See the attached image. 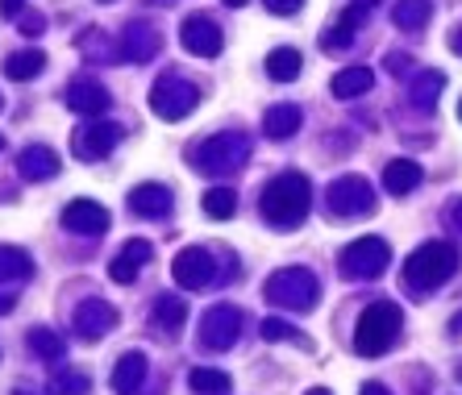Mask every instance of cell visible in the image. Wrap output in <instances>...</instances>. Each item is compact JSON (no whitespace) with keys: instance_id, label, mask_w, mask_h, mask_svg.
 <instances>
[{"instance_id":"cell-18","label":"cell","mask_w":462,"mask_h":395,"mask_svg":"<svg viewBox=\"0 0 462 395\" xmlns=\"http://www.w3.org/2000/svg\"><path fill=\"white\" fill-rule=\"evenodd\" d=\"M146 371H151V363H146V354L142 350H129L117 358V366H113V391L117 395H142V383H146Z\"/></svg>"},{"instance_id":"cell-6","label":"cell","mask_w":462,"mask_h":395,"mask_svg":"<svg viewBox=\"0 0 462 395\" xmlns=\"http://www.w3.org/2000/svg\"><path fill=\"white\" fill-rule=\"evenodd\" d=\"M337 267H342V275L350 279V283H371V279H379L387 267H392V246H387L383 237H358V242H350V246L337 254Z\"/></svg>"},{"instance_id":"cell-30","label":"cell","mask_w":462,"mask_h":395,"mask_svg":"<svg viewBox=\"0 0 462 395\" xmlns=\"http://www.w3.org/2000/svg\"><path fill=\"white\" fill-rule=\"evenodd\" d=\"M33 275V258L22 246H0V283H22Z\"/></svg>"},{"instance_id":"cell-50","label":"cell","mask_w":462,"mask_h":395,"mask_svg":"<svg viewBox=\"0 0 462 395\" xmlns=\"http://www.w3.org/2000/svg\"><path fill=\"white\" fill-rule=\"evenodd\" d=\"M0 108H5V96H0Z\"/></svg>"},{"instance_id":"cell-24","label":"cell","mask_w":462,"mask_h":395,"mask_svg":"<svg viewBox=\"0 0 462 395\" xmlns=\"http://www.w3.org/2000/svg\"><path fill=\"white\" fill-rule=\"evenodd\" d=\"M183 321H188V299L180 296H159L151 308V325L159 333H180Z\"/></svg>"},{"instance_id":"cell-22","label":"cell","mask_w":462,"mask_h":395,"mask_svg":"<svg viewBox=\"0 0 462 395\" xmlns=\"http://www.w3.org/2000/svg\"><path fill=\"white\" fill-rule=\"evenodd\" d=\"M300 125H304V113L296 105H271L267 113H263V133L275 142H288Z\"/></svg>"},{"instance_id":"cell-28","label":"cell","mask_w":462,"mask_h":395,"mask_svg":"<svg viewBox=\"0 0 462 395\" xmlns=\"http://www.w3.org/2000/svg\"><path fill=\"white\" fill-rule=\"evenodd\" d=\"M46 71V54L42 51H17L5 59V75L9 79H17V84H25V79H38V75Z\"/></svg>"},{"instance_id":"cell-34","label":"cell","mask_w":462,"mask_h":395,"mask_svg":"<svg viewBox=\"0 0 462 395\" xmlns=\"http://www.w3.org/2000/svg\"><path fill=\"white\" fill-rule=\"evenodd\" d=\"M350 42H355V30H346L342 22L337 25H325V33H321V51H350Z\"/></svg>"},{"instance_id":"cell-45","label":"cell","mask_w":462,"mask_h":395,"mask_svg":"<svg viewBox=\"0 0 462 395\" xmlns=\"http://www.w3.org/2000/svg\"><path fill=\"white\" fill-rule=\"evenodd\" d=\"M304 395H334L329 387H312V391H304Z\"/></svg>"},{"instance_id":"cell-9","label":"cell","mask_w":462,"mask_h":395,"mask_svg":"<svg viewBox=\"0 0 462 395\" xmlns=\"http://www.w3.org/2000/svg\"><path fill=\"white\" fill-rule=\"evenodd\" d=\"M242 325H246L242 308H234V304H213V308L200 317V345L213 354L234 350L237 337H242Z\"/></svg>"},{"instance_id":"cell-48","label":"cell","mask_w":462,"mask_h":395,"mask_svg":"<svg viewBox=\"0 0 462 395\" xmlns=\"http://www.w3.org/2000/svg\"><path fill=\"white\" fill-rule=\"evenodd\" d=\"M454 374H458V383H462V363H458V371H454Z\"/></svg>"},{"instance_id":"cell-10","label":"cell","mask_w":462,"mask_h":395,"mask_svg":"<svg viewBox=\"0 0 462 395\" xmlns=\"http://www.w3.org/2000/svg\"><path fill=\"white\" fill-rule=\"evenodd\" d=\"M121 138H125V129L113 125V121H88L71 133V154L84 162H100L121 146Z\"/></svg>"},{"instance_id":"cell-49","label":"cell","mask_w":462,"mask_h":395,"mask_svg":"<svg viewBox=\"0 0 462 395\" xmlns=\"http://www.w3.org/2000/svg\"><path fill=\"white\" fill-rule=\"evenodd\" d=\"M458 117H462V100H458Z\"/></svg>"},{"instance_id":"cell-23","label":"cell","mask_w":462,"mask_h":395,"mask_svg":"<svg viewBox=\"0 0 462 395\" xmlns=\"http://www.w3.org/2000/svg\"><path fill=\"white\" fill-rule=\"evenodd\" d=\"M441 87H446V75H441V71H420V75H412V84H409L412 108H417V113H433V108H438Z\"/></svg>"},{"instance_id":"cell-31","label":"cell","mask_w":462,"mask_h":395,"mask_svg":"<svg viewBox=\"0 0 462 395\" xmlns=\"http://www.w3.org/2000/svg\"><path fill=\"white\" fill-rule=\"evenodd\" d=\"M188 387H192L196 395H226L234 383H229L226 371H213V366H196V371L188 374Z\"/></svg>"},{"instance_id":"cell-41","label":"cell","mask_w":462,"mask_h":395,"mask_svg":"<svg viewBox=\"0 0 462 395\" xmlns=\"http://www.w3.org/2000/svg\"><path fill=\"white\" fill-rule=\"evenodd\" d=\"M13 308H17V296H13V291H0V317H9Z\"/></svg>"},{"instance_id":"cell-13","label":"cell","mask_w":462,"mask_h":395,"mask_svg":"<svg viewBox=\"0 0 462 395\" xmlns=\"http://www.w3.org/2000/svg\"><path fill=\"white\" fill-rule=\"evenodd\" d=\"M71 325H76V333L84 337V342H100V337H108V333L117 329V308H113L108 299L92 296L76 308V321Z\"/></svg>"},{"instance_id":"cell-40","label":"cell","mask_w":462,"mask_h":395,"mask_svg":"<svg viewBox=\"0 0 462 395\" xmlns=\"http://www.w3.org/2000/svg\"><path fill=\"white\" fill-rule=\"evenodd\" d=\"M0 13H5V17H22L25 0H0Z\"/></svg>"},{"instance_id":"cell-5","label":"cell","mask_w":462,"mask_h":395,"mask_svg":"<svg viewBox=\"0 0 462 395\" xmlns=\"http://www.w3.org/2000/svg\"><path fill=\"white\" fill-rule=\"evenodd\" d=\"M263 296H267L271 304H280V308L312 312L317 299H321V283H317V275H312L309 267H283L267 279Z\"/></svg>"},{"instance_id":"cell-33","label":"cell","mask_w":462,"mask_h":395,"mask_svg":"<svg viewBox=\"0 0 462 395\" xmlns=\"http://www.w3.org/2000/svg\"><path fill=\"white\" fill-rule=\"evenodd\" d=\"M88 387H92V379H88V374L63 371V374H54L46 391H51V395H88Z\"/></svg>"},{"instance_id":"cell-19","label":"cell","mask_w":462,"mask_h":395,"mask_svg":"<svg viewBox=\"0 0 462 395\" xmlns=\"http://www.w3.org/2000/svg\"><path fill=\"white\" fill-rule=\"evenodd\" d=\"M159 51H162V33L146 22H134L125 30V38H121V54H125L129 63H151Z\"/></svg>"},{"instance_id":"cell-12","label":"cell","mask_w":462,"mask_h":395,"mask_svg":"<svg viewBox=\"0 0 462 395\" xmlns=\"http://www.w3.org/2000/svg\"><path fill=\"white\" fill-rule=\"evenodd\" d=\"M171 275H175V283H180L183 291H200V288H208V283L217 279V258L208 254L205 246H188V250L175 254Z\"/></svg>"},{"instance_id":"cell-16","label":"cell","mask_w":462,"mask_h":395,"mask_svg":"<svg viewBox=\"0 0 462 395\" xmlns=\"http://www.w3.org/2000/svg\"><path fill=\"white\" fill-rule=\"evenodd\" d=\"M151 258H154V246H151V242H146V237H134V242H125V246L117 250V258L108 262V279L125 288V283H134V279H138V271L146 267Z\"/></svg>"},{"instance_id":"cell-47","label":"cell","mask_w":462,"mask_h":395,"mask_svg":"<svg viewBox=\"0 0 462 395\" xmlns=\"http://www.w3.org/2000/svg\"><path fill=\"white\" fill-rule=\"evenodd\" d=\"M13 395H30V391H25V387H17V391H13Z\"/></svg>"},{"instance_id":"cell-1","label":"cell","mask_w":462,"mask_h":395,"mask_svg":"<svg viewBox=\"0 0 462 395\" xmlns=\"http://www.w3.org/2000/svg\"><path fill=\"white\" fill-rule=\"evenodd\" d=\"M309 208H312V183L296 171L275 175L263 188V196H258V213H263L267 225H275V229H296L309 216Z\"/></svg>"},{"instance_id":"cell-37","label":"cell","mask_w":462,"mask_h":395,"mask_svg":"<svg viewBox=\"0 0 462 395\" xmlns=\"http://www.w3.org/2000/svg\"><path fill=\"white\" fill-rule=\"evenodd\" d=\"M275 17H291V13H300L304 9V0H263Z\"/></svg>"},{"instance_id":"cell-29","label":"cell","mask_w":462,"mask_h":395,"mask_svg":"<svg viewBox=\"0 0 462 395\" xmlns=\"http://www.w3.org/2000/svg\"><path fill=\"white\" fill-rule=\"evenodd\" d=\"M25 345H30L42 363H59L67 354V345H63V333H54V329H46V325H38V329H30L25 333Z\"/></svg>"},{"instance_id":"cell-17","label":"cell","mask_w":462,"mask_h":395,"mask_svg":"<svg viewBox=\"0 0 462 395\" xmlns=\"http://www.w3.org/2000/svg\"><path fill=\"white\" fill-rule=\"evenodd\" d=\"M129 213L142 216V221H162V216L171 213V188H162V183H138V188L129 192Z\"/></svg>"},{"instance_id":"cell-11","label":"cell","mask_w":462,"mask_h":395,"mask_svg":"<svg viewBox=\"0 0 462 395\" xmlns=\"http://www.w3.org/2000/svg\"><path fill=\"white\" fill-rule=\"evenodd\" d=\"M180 42H183V51L196 54V59H217V54L226 51V33H221V25H217L213 17L192 13V17H183V25H180Z\"/></svg>"},{"instance_id":"cell-38","label":"cell","mask_w":462,"mask_h":395,"mask_svg":"<svg viewBox=\"0 0 462 395\" xmlns=\"http://www.w3.org/2000/svg\"><path fill=\"white\" fill-rule=\"evenodd\" d=\"M387 71L404 75V71H409V54H387Z\"/></svg>"},{"instance_id":"cell-2","label":"cell","mask_w":462,"mask_h":395,"mask_svg":"<svg viewBox=\"0 0 462 395\" xmlns=\"http://www.w3.org/2000/svg\"><path fill=\"white\" fill-rule=\"evenodd\" d=\"M400 329H404V312L392 299H375L371 308H363V317L355 325V350L363 358H383L396 345Z\"/></svg>"},{"instance_id":"cell-44","label":"cell","mask_w":462,"mask_h":395,"mask_svg":"<svg viewBox=\"0 0 462 395\" xmlns=\"http://www.w3.org/2000/svg\"><path fill=\"white\" fill-rule=\"evenodd\" d=\"M450 333H458V337H462V312H458V317H454V321H450Z\"/></svg>"},{"instance_id":"cell-8","label":"cell","mask_w":462,"mask_h":395,"mask_svg":"<svg viewBox=\"0 0 462 395\" xmlns=\"http://www.w3.org/2000/svg\"><path fill=\"white\" fill-rule=\"evenodd\" d=\"M196 105H200V87L188 84L183 75H162L151 92L154 117H162V121H183Z\"/></svg>"},{"instance_id":"cell-35","label":"cell","mask_w":462,"mask_h":395,"mask_svg":"<svg viewBox=\"0 0 462 395\" xmlns=\"http://www.w3.org/2000/svg\"><path fill=\"white\" fill-rule=\"evenodd\" d=\"M296 337V329H291L288 321H280V317H267L263 321V342H291Z\"/></svg>"},{"instance_id":"cell-15","label":"cell","mask_w":462,"mask_h":395,"mask_svg":"<svg viewBox=\"0 0 462 395\" xmlns=\"http://www.w3.org/2000/svg\"><path fill=\"white\" fill-rule=\"evenodd\" d=\"M108 208L97 200H71L63 208V225L71 229V234H84V237H100L108 229Z\"/></svg>"},{"instance_id":"cell-7","label":"cell","mask_w":462,"mask_h":395,"mask_svg":"<svg viewBox=\"0 0 462 395\" xmlns=\"http://www.w3.org/2000/svg\"><path fill=\"white\" fill-rule=\"evenodd\" d=\"M325 208L334 216H342V221H350V216H371L375 213V188H371L363 175H342V179L329 183Z\"/></svg>"},{"instance_id":"cell-25","label":"cell","mask_w":462,"mask_h":395,"mask_svg":"<svg viewBox=\"0 0 462 395\" xmlns=\"http://www.w3.org/2000/svg\"><path fill=\"white\" fill-rule=\"evenodd\" d=\"M300 71H304V59L296 46H275V51L267 54V75L275 84H291Z\"/></svg>"},{"instance_id":"cell-20","label":"cell","mask_w":462,"mask_h":395,"mask_svg":"<svg viewBox=\"0 0 462 395\" xmlns=\"http://www.w3.org/2000/svg\"><path fill=\"white\" fill-rule=\"evenodd\" d=\"M59 154H54L51 146H25L22 154H17V171H22V179H30V183H46V179H54L59 175Z\"/></svg>"},{"instance_id":"cell-21","label":"cell","mask_w":462,"mask_h":395,"mask_svg":"<svg viewBox=\"0 0 462 395\" xmlns=\"http://www.w3.org/2000/svg\"><path fill=\"white\" fill-rule=\"evenodd\" d=\"M420 179H425V171H420V162L412 159H392L383 167V188L392 196H409L420 188Z\"/></svg>"},{"instance_id":"cell-27","label":"cell","mask_w":462,"mask_h":395,"mask_svg":"<svg viewBox=\"0 0 462 395\" xmlns=\"http://www.w3.org/2000/svg\"><path fill=\"white\" fill-rule=\"evenodd\" d=\"M371 84H375V71H371V67H346V71L334 75V96L355 100V96H363V92H371Z\"/></svg>"},{"instance_id":"cell-51","label":"cell","mask_w":462,"mask_h":395,"mask_svg":"<svg viewBox=\"0 0 462 395\" xmlns=\"http://www.w3.org/2000/svg\"><path fill=\"white\" fill-rule=\"evenodd\" d=\"M0 146H5V138H0Z\"/></svg>"},{"instance_id":"cell-42","label":"cell","mask_w":462,"mask_h":395,"mask_svg":"<svg viewBox=\"0 0 462 395\" xmlns=\"http://www.w3.org/2000/svg\"><path fill=\"white\" fill-rule=\"evenodd\" d=\"M358 395H392V391H387L383 383H363V391H358Z\"/></svg>"},{"instance_id":"cell-14","label":"cell","mask_w":462,"mask_h":395,"mask_svg":"<svg viewBox=\"0 0 462 395\" xmlns=\"http://www.w3.org/2000/svg\"><path fill=\"white\" fill-rule=\"evenodd\" d=\"M67 108L71 113H79V117H100L108 105H113V96H108V87L97 84V79H88V75H79V79H71L63 92Z\"/></svg>"},{"instance_id":"cell-4","label":"cell","mask_w":462,"mask_h":395,"mask_svg":"<svg viewBox=\"0 0 462 395\" xmlns=\"http://www.w3.org/2000/svg\"><path fill=\"white\" fill-rule=\"evenodd\" d=\"M188 159L200 175H229L250 162V138L246 133H213L208 142L188 150Z\"/></svg>"},{"instance_id":"cell-3","label":"cell","mask_w":462,"mask_h":395,"mask_svg":"<svg viewBox=\"0 0 462 395\" xmlns=\"http://www.w3.org/2000/svg\"><path fill=\"white\" fill-rule=\"evenodd\" d=\"M458 271V250L450 242H425L404 258V283L412 291H433L441 283H450Z\"/></svg>"},{"instance_id":"cell-36","label":"cell","mask_w":462,"mask_h":395,"mask_svg":"<svg viewBox=\"0 0 462 395\" xmlns=\"http://www.w3.org/2000/svg\"><path fill=\"white\" fill-rule=\"evenodd\" d=\"M17 25H22V33H42L46 30V17L38 9H30V13H22V17H17Z\"/></svg>"},{"instance_id":"cell-32","label":"cell","mask_w":462,"mask_h":395,"mask_svg":"<svg viewBox=\"0 0 462 395\" xmlns=\"http://www.w3.org/2000/svg\"><path fill=\"white\" fill-rule=\"evenodd\" d=\"M237 213V192L234 188H208L205 192V216L213 221H229Z\"/></svg>"},{"instance_id":"cell-46","label":"cell","mask_w":462,"mask_h":395,"mask_svg":"<svg viewBox=\"0 0 462 395\" xmlns=\"http://www.w3.org/2000/svg\"><path fill=\"white\" fill-rule=\"evenodd\" d=\"M226 5H229V9H242V5H246V0H226Z\"/></svg>"},{"instance_id":"cell-26","label":"cell","mask_w":462,"mask_h":395,"mask_svg":"<svg viewBox=\"0 0 462 395\" xmlns=\"http://www.w3.org/2000/svg\"><path fill=\"white\" fill-rule=\"evenodd\" d=\"M430 17H433L430 0H396V5H392V22H396L404 33L425 30V25H430Z\"/></svg>"},{"instance_id":"cell-39","label":"cell","mask_w":462,"mask_h":395,"mask_svg":"<svg viewBox=\"0 0 462 395\" xmlns=\"http://www.w3.org/2000/svg\"><path fill=\"white\" fill-rule=\"evenodd\" d=\"M446 221H450L454 229H458V234H462V196L450 204V208H446Z\"/></svg>"},{"instance_id":"cell-43","label":"cell","mask_w":462,"mask_h":395,"mask_svg":"<svg viewBox=\"0 0 462 395\" xmlns=\"http://www.w3.org/2000/svg\"><path fill=\"white\" fill-rule=\"evenodd\" d=\"M450 51H454V54H462V25L450 33Z\"/></svg>"}]
</instances>
